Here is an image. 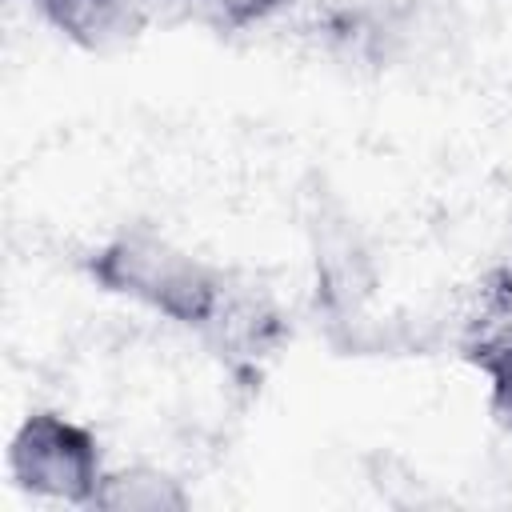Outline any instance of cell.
<instances>
[{"mask_svg":"<svg viewBox=\"0 0 512 512\" xmlns=\"http://www.w3.org/2000/svg\"><path fill=\"white\" fill-rule=\"evenodd\" d=\"M80 272L104 296L128 300L184 332L212 316L228 268L208 264L152 224H120L80 256Z\"/></svg>","mask_w":512,"mask_h":512,"instance_id":"1","label":"cell"},{"mask_svg":"<svg viewBox=\"0 0 512 512\" xmlns=\"http://www.w3.org/2000/svg\"><path fill=\"white\" fill-rule=\"evenodd\" d=\"M312 248V316L340 352H368L376 324L368 308L380 292V264L356 220L336 200H316L308 216Z\"/></svg>","mask_w":512,"mask_h":512,"instance_id":"2","label":"cell"},{"mask_svg":"<svg viewBox=\"0 0 512 512\" xmlns=\"http://www.w3.org/2000/svg\"><path fill=\"white\" fill-rule=\"evenodd\" d=\"M104 472L100 436L68 412L32 408L8 440V480L36 500L92 508Z\"/></svg>","mask_w":512,"mask_h":512,"instance_id":"3","label":"cell"},{"mask_svg":"<svg viewBox=\"0 0 512 512\" xmlns=\"http://www.w3.org/2000/svg\"><path fill=\"white\" fill-rule=\"evenodd\" d=\"M196 336L232 372H256L264 360H272L288 344L292 324H288L284 308L276 304V296L260 280L228 268L220 300Z\"/></svg>","mask_w":512,"mask_h":512,"instance_id":"4","label":"cell"},{"mask_svg":"<svg viewBox=\"0 0 512 512\" xmlns=\"http://www.w3.org/2000/svg\"><path fill=\"white\" fill-rule=\"evenodd\" d=\"M32 8L64 44L88 56L124 52L148 28L184 20V0H32Z\"/></svg>","mask_w":512,"mask_h":512,"instance_id":"5","label":"cell"},{"mask_svg":"<svg viewBox=\"0 0 512 512\" xmlns=\"http://www.w3.org/2000/svg\"><path fill=\"white\" fill-rule=\"evenodd\" d=\"M92 508L96 512H184L192 508V492L168 468L120 464L104 472Z\"/></svg>","mask_w":512,"mask_h":512,"instance_id":"6","label":"cell"},{"mask_svg":"<svg viewBox=\"0 0 512 512\" xmlns=\"http://www.w3.org/2000/svg\"><path fill=\"white\" fill-rule=\"evenodd\" d=\"M288 4L292 0H184V20L204 24L220 36H236V32H252L268 24Z\"/></svg>","mask_w":512,"mask_h":512,"instance_id":"7","label":"cell"}]
</instances>
